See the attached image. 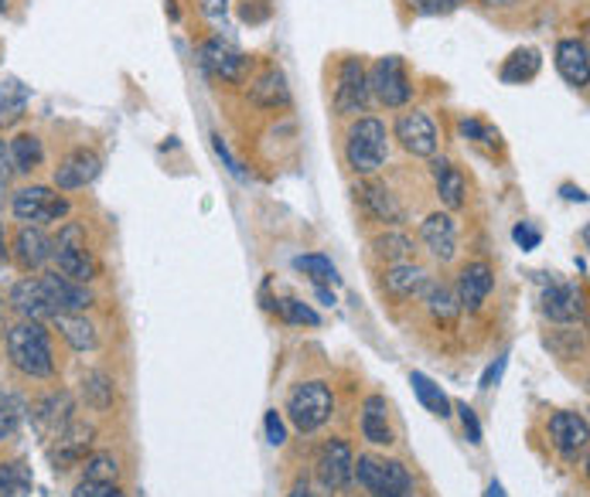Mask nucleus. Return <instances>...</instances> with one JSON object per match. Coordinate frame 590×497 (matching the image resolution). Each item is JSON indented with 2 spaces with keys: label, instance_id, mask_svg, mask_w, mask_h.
I'll return each mask as SVG.
<instances>
[{
  "label": "nucleus",
  "instance_id": "nucleus-1",
  "mask_svg": "<svg viewBox=\"0 0 590 497\" xmlns=\"http://www.w3.org/2000/svg\"><path fill=\"white\" fill-rule=\"evenodd\" d=\"M8 354H11V365L28 378H52L55 375L52 341L39 321H24L8 331Z\"/></svg>",
  "mask_w": 590,
  "mask_h": 497
},
{
  "label": "nucleus",
  "instance_id": "nucleus-2",
  "mask_svg": "<svg viewBox=\"0 0 590 497\" xmlns=\"http://www.w3.org/2000/svg\"><path fill=\"white\" fill-rule=\"evenodd\" d=\"M390 144H386V126L379 120H359L349 130V140H345V157H349V167L356 174H375L386 164Z\"/></svg>",
  "mask_w": 590,
  "mask_h": 497
},
{
  "label": "nucleus",
  "instance_id": "nucleus-3",
  "mask_svg": "<svg viewBox=\"0 0 590 497\" xmlns=\"http://www.w3.org/2000/svg\"><path fill=\"white\" fill-rule=\"evenodd\" d=\"M335 399L325 382H301L291 399H287V416L301 433H315L331 419Z\"/></svg>",
  "mask_w": 590,
  "mask_h": 497
},
{
  "label": "nucleus",
  "instance_id": "nucleus-4",
  "mask_svg": "<svg viewBox=\"0 0 590 497\" xmlns=\"http://www.w3.org/2000/svg\"><path fill=\"white\" fill-rule=\"evenodd\" d=\"M352 477H359V484L372 494V497H403L413 487L409 471L400 464V460H379V456H359Z\"/></svg>",
  "mask_w": 590,
  "mask_h": 497
},
{
  "label": "nucleus",
  "instance_id": "nucleus-5",
  "mask_svg": "<svg viewBox=\"0 0 590 497\" xmlns=\"http://www.w3.org/2000/svg\"><path fill=\"white\" fill-rule=\"evenodd\" d=\"M52 259H55V266H58L62 276L76 279V283H89V279H96V273H99L92 253L86 248V232H83V225H76V222H68V225L58 232V242H55Z\"/></svg>",
  "mask_w": 590,
  "mask_h": 497
},
{
  "label": "nucleus",
  "instance_id": "nucleus-6",
  "mask_svg": "<svg viewBox=\"0 0 590 497\" xmlns=\"http://www.w3.org/2000/svg\"><path fill=\"white\" fill-rule=\"evenodd\" d=\"M68 198H62L58 191L45 188V185H31V188H21L11 201V211L18 222H28V225H48V222H58L68 216Z\"/></svg>",
  "mask_w": 590,
  "mask_h": 497
},
{
  "label": "nucleus",
  "instance_id": "nucleus-7",
  "mask_svg": "<svg viewBox=\"0 0 590 497\" xmlns=\"http://www.w3.org/2000/svg\"><path fill=\"white\" fill-rule=\"evenodd\" d=\"M369 92H375V99L390 106V110H400V106L409 102V79H406V68L396 55H386V58H379L372 65V73H369Z\"/></svg>",
  "mask_w": 590,
  "mask_h": 497
},
{
  "label": "nucleus",
  "instance_id": "nucleus-8",
  "mask_svg": "<svg viewBox=\"0 0 590 497\" xmlns=\"http://www.w3.org/2000/svg\"><path fill=\"white\" fill-rule=\"evenodd\" d=\"M318 484L325 490H341L352 484V467H356V456H352V446L345 440H328L321 450H318Z\"/></svg>",
  "mask_w": 590,
  "mask_h": 497
},
{
  "label": "nucleus",
  "instance_id": "nucleus-9",
  "mask_svg": "<svg viewBox=\"0 0 590 497\" xmlns=\"http://www.w3.org/2000/svg\"><path fill=\"white\" fill-rule=\"evenodd\" d=\"M369 102V76L359 58H345L338 73V89H335V113L352 117L362 113Z\"/></svg>",
  "mask_w": 590,
  "mask_h": 497
},
{
  "label": "nucleus",
  "instance_id": "nucleus-10",
  "mask_svg": "<svg viewBox=\"0 0 590 497\" xmlns=\"http://www.w3.org/2000/svg\"><path fill=\"white\" fill-rule=\"evenodd\" d=\"M201 68H205L208 76L222 79V82H242V79H247L250 62H247V55H242L239 48H232L229 42L212 38V42L201 45Z\"/></svg>",
  "mask_w": 590,
  "mask_h": 497
},
{
  "label": "nucleus",
  "instance_id": "nucleus-11",
  "mask_svg": "<svg viewBox=\"0 0 590 497\" xmlns=\"http://www.w3.org/2000/svg\"><path fill=\"white\" fill-rule=\"evenodd\" d=\"M99 170H102L99 154H96V151L79 147V151H73V154H68V157L55 167V188H58V191H76V188H86V185H92V181H96Z\"/></svg>",
  "mask_w": 590,
  "mask_h": 497
},
{
  "label": "nucleus",
  "instance_id": "nucleus-12",
  "mask_svg": "<svg viewBox=\"0 0 590 497\" xmlns=\"http://www.w3.org/2000/svg\"><path fill=\"white\" fill-rule=\"evenodd\" d=\"M39 279H42V287H45L55 313H79V310L92 307V294L86 290V283H76L62 273H45Z\"/></svg>",
  "mask_w": 590,
  "mask_h": 497
},
{
  "label": "nucleus",
  "instance_id": "nucleus-13",
  "mask_svg": "<svg viewBox=\"0 0 590 497\" xmlns=\"http://www.w3.org/2000/svg\"><path fill=\"white\" fill-rule=\"evenodd\" d=\"M396 140L413 157H434L437 151V126L427 113H403L396 120Z\"/></svg>",
  "mask_w": 590,
  "mask_h": 497
},
{
  "label": "nucleus",
  "instance_id": "nucleus-14",
  "mask_svg": "<svg viewBox=\"0 0 590 497\" xmlns=\"http://www.w3.org/2000/svg\"><path fill=\"white\" fill-rule=\"evenodd\" d=\"M543 313L553 324H573L583 317V290L573 283H553L543 294Z\"/></svg>",
  "mask_w": 590,
  "mask_h": 497
},
{
  "label": "nucleus",
  "instance_id": "nucleus-15",
  "mask_svg": "<svg viewBox=\"0 0 590 497\" xmlns=\"http://www.w3.org/2000/svg\"><path fill=\"white\" fill-rule=\"evenodd\" d=\"M73 396L68 393H52L45 396L39 406H34L31 419H34V430H39L42 440H55L68 422H73Z\"/></svg>",
  "mask_w": 590,
  "mask_h": 497
},
{
  "label": "nucleus",
  "instance_id": "nucleus-16",
  "mask_svg": "<svg viewBox=\"0 0 590 497\" xmlns=\"http://www.w3.org/2000/svg\"><path fill=\"white\" fill-rule=\"evenodd\" d=\"M495 287V276L489 263H468L458 276V303L461 310H478L484 300H489Z\"/></svg>",
  "mask_w": 590,
  "mask_h": 497
},
{
  "label": "nucleus",
  "instance_id": "nucleus-17",
  "mask_svg": "<svg viewBox=\"0 0 590 497\" xmlns=\"http://www.w3.org/2000/svg\"><path fill=\"white\" fill-rule=\"evenodd\" d=\"M549 437L567 460H573L587 446V419L580 412H557L549 419Z\"/></svg>",
  "mask_w": 590,
  "mask_h": 497
},
{
  "label": "nucleus",
  "instance_id": "nucleus-18",
  "mask_svg": "<svg viewBox=\"0 0 590 497\" xmlns=\"http://www.w3.org/2000/svg\"><path fill=\"white\" fill-rule=\"evenodd\" d=\"M55 242L42 232V225H24L14 239V259L21 269H39L52 259Z\"/></svg>",
  "mask_w": 590,
  "mask_h": 497
},
{
  "label": "nucleus",
  "instance_id": "nucleus-19",
  "mask_svg": "<svg viewBox=\"0 0 590 497\" xmlns=\"http://www.w3.org/2000/svg\"><path fill=\"white\" fill-rule=\"evenodd\" d=\"M11 307L24 317V321H45V317H55L52 303H48V294L42 287V279L39 276H28L21 283H14V290H11Z\"/></svg>",
  "mask_w": 590,
  "mask_h": 497
},
{
  "label": "nucleus",
  "instance_id": "nucleus-20",
  "mask_svg": "<svg viewBox=\"0 0 590 497\" xmlns=\"http://www.w3.org/2000/svg\"><path fill=\"white\" fill-rule=\"evenodd\" d=\"M420 235H424L427 248L440 263L455 259V253H458V229H455V219H450V216H430L424 222Z\"/></svg>",
  "mask_w": 590,
  "mask_h": 497
},
{
  "label": "nucleus",
  "instance_id": "nucleus-21",
  "mask_svg": "<svg viewBox=\"0 0 590 497\" xmlns=\"http://www.w3.org/2000/svg\"><path fill=\"white\" fill-rule=\"evenodd\" d=\"M557 68H560V76H564L570 86L583 89V86H587V73H590L587 42H580V38H564V42L557 45Z\"/></svg>",
  "mask_w": 590,
  "mask_h": 497
},
{
  "label": "nucleus",
  "instance_id": "nucleus-22",
  "mask_svg": "<svg viewBox=\"0 0 590 497\" xmlns=\"http://www.w3.org/2000/svg\"><path fill=\"white\" fill-rule=\"evenodd\" d=\"M55 440H58L55 464H58V467H73V464H79V460H86V450H89V443H92V430L73 419Z\"/></svg>",
  "mask_w": 590,
  "mask_h": 497
},
{
  "label": "nucleus",
  "instance_id": "nucleus-23",
  "mask_svg": "<svg viewBox=\"0 0 590 497\" xmlns=\"http://www.w3.org/2000/svg\"><path fill=\"white\" fill-rule=\"evenodd\" d=\"M362 433L375 446H390L393 443V426H390V406L383 396H369L362 406Z\"/></svg>",
  "mask_w": 590,
  "mask_h": 497
},
{
  "label": "nucleus",
  "instance_id": "nucleus-24",
  "mask_svg": "<svg viewBox=\"0 0 590 497\" xmlns=\"http://www.w3.org/2000/svg\"><path fill=\"white\" fill-rule=\"evenodd\" d=\"M250 99L263 110H284L291 102V89H287V79L281 68H266V73L250 86Z\"/></svg>",
  "mask_w": 590,
  "mask_h": 497
},
{
  "label": "nucleus",
  "instance_id": "nucleus-25",
  "mask_svg": "<svg viewBox=\"0 0 590 497\" xmlns=\"http://www.w3.org/2000/svg\"><path fill=\"white\" fill-rule=\"evenodd\" d=\"M356 195L362 198V205L369 208L372 219L390 222V225H400V222H403V208L396 205V198L390 195V188L375 185V181H365V185L356 188Z\"/></svg>",
  "mask_w": 590,
  "mask_h": 497
},
{
  "label": "nucleus",
  "instance_id": "nucleus-26",
  "mask_svg": "<svg viewBox=\"0 0 590 497\" xmlns=\"http://www.w3.org/2000/svg\"><path fill=\"white\" fill-rule=\"evenodd\" d=\"M434 185H437V195L447 208H461L465 205V177L461 170L450 164L447 157H437L434 164Z\"/></svg>",
  "mask_w": 590,
  "mask_h": 497
},
{
  "label": "nucleus",
  "instance_id": "nucleus-27",
  "mask_svg": "<svg viewBox=\"0 0 590 497\" xmlns=\"http://www.w3.org/2000/svg\"><path fill=\"white\" fill-rule=\"evenodd\" d=\"M28 99H31V92H28L24 82H18V79H4V82H0V130L14 126V123L24 117Z\"/></svg>",
  "mask_w": 590,
  "mask_h": 497
},
{
  "label": "nucleus",
  "instance_id": "nucleus-28",
  "mask_svg": "<svg viewBox=\"0 0 590 497\" xmlns=\"http://www.w3.org/2000/svg\"><path fill=\"white\" fill-rule=\"evenodd\" d=\"M386 290L393 297H416V294H424L427 290V276L420 266H409V263H396L390 273H386Z\"/></svg>",
  "mask_w": 590,
  "mask_h": 497
},
{
  "label": "nucleus",
  "instance_id": "nucleus-29",
  "mask_svg": "<svg viewBox=\"0 0 590 497\" xmlns=\"http://www.w3.org/2000/svg\"><path fill=\"white\" fill-rule=\"evenodd\" d=\"M52 321L58 324L62 338H65L68 344H73L76 351H92V347L99 344L96 328L86 321V317H79V313H55Z\"/></svg>",
  "mask_w": 590,
  "mask_h": 497
},
{
  "label": "nucleus",
  "instance_id": "nucleus-30",
  "mask_svg": "<svg viewBox=\"0 0 590 497\" xmlns=\"http://www.w3.org/2000/svg\"><path fill=\"white\" fill-rule=\"evenodd\" d=\"M8 151H11L14 174H31L34 167H39V164L45 161V147H42V140L34 136V133H21V136H14L11 144H8Z\"/></svg>",
  "mask_w": 590,
  "mask_h": 497
},
{
  "label": "nucleus",
  "instance_id": "nucleus-31",
  "mask_svg": "<svg viewBox=\"0 0 590 497\" xmlns=\"http://www.w3.org/2000/svg\"><path fill=\"white\" fill-rule=\"evenodd\" d=\"M31 487H34V477L24 460H8V464H0V497H28Z\"/></svg>",
  "mask_w": 590,
  "mask_h": 497
},
{
  "label": "nucleus",
  "instance_id": "nucleus-32",
  "mask_svg": "<svg viewBox=\"0 0 590 497\" xmlns=\"http://www.w3.org/2000/svg\"><path fill=\"white\" fill-rule=\"evenodd\" d=\"M427 307H430V313H434V321L437 324H455L458 317H461V303H458V294H450L447 287H430L427 283Z\"/></svg>",
  "mask_w": 590,
  "mask_h": 497
},
{
  "label": "nucleus",
  "instance_id": "nucleus-33",
  "mask_svg": "<svg viewBox=\"0 0 590 497\" xmlns=\"http://www.w3.org/2000/svg\"><path fill=\"white\" fill-rule=\"evenodd\" d=\"M539 73V52L536 48H518L505 65H502V79L505 82H529Z\"/></svg>",
  "mask_w": 590,
  "mask_h": 497
},
{
  "label": "nucleus",
  "instance_id": "nucleus-34",
  "mask_svg": "<svg viewBox=\"0 0 590 497\" xmlns=\"http://www.w3.org/2000/svg\"><path fill=\"white\" fill-rule=\"evenodd\" d=\"M409 382H413V388H416V396H420V402L434 412V416H450V399L440 393V385H434L424 372H413L409 375Z\"/></svg>",
  "mask_w": 590,
  "mask_h": 497
},
{
  "label": "nucleus",
  "instance_id": "nucleus-35",
  "mask_svg": "<svg viewBox=\"0 0 590 497\" xmlns=\"http://www.w3.org/2000/svg\"><path fill=\"white\" fill-rule=\"evenodd\" d=\"M83 396L92 409H110L113 402V382L102 372H89L83 375Z\"/></svg>",
  "mask_w": 590,
  "mask_h": 497
},
{
  "label": "nucleus",
  "instance_id": "nucleus-36",
  "mask_svg": "<svg viewBox=\"0 0 590 497\" xmlns=\"http://www.w3.org/2000/svg\"><path fill=\"white\" fill-rule=\"evenodd\" d=\"M372 248H375V256L379 259H386V263H406V256H409V239L406 235H400V232H386V235H379L375 242H372Z\"/></svg>",
  "mask_w": 590,
  "mask_h": 497
},
{
  "label": "nucleus",
  "instance_id": "nucleus-37",
  "mask_svg": "<svg viewBox=\"0 0 590 497\" xmlns=\"http://www.w3.org/2000/svg\"><path fill=\"white\" fill-rule=\"evenodd\" d=\"M120 467L113 453H92L86 460V481H99V484H117Z\"/></svg>",
  "mask_w": 590,
  "mask_h": 497
},
{
  "label": "nucleus",
  "instance_id": "nucleus-38",
  "mask_svg": "<svg viewBox=\"0 0 590 497\" xmlns=\"http://www.w3.org/2000/svg\"><path fill=\"white\" fill-rule=\"evenodd\" d=\"M294 266H297L301 273H307L310 279H315L318 287H328V283H338V273H335L331 259H325V256H301Z\"/></svg>",
  "mask_w": 590,
  "mask_h": 497
},
{
  "label": "nucleus",
  "instance_id": "nucleus-39",
  "mask_svg": "<svg viewBox=\"0 0 590 497\" xmlns=\"http://www.w3.org/2000/svg\"><path fill=\"white\" fill-rule=\"evenodd\" d=\"M276 310H281V317H284L287 324H307V328H318L321 324V317L310 310L307 303L294 300V297L281 300V303H276Z\"/></svg>",
  "mask_w": 590,
  "mask_h": 497
},
{
  "label": "nucleus",
  "instance_id": "nucleus-40",
  "mask_svg": "<svg viewBox=\"0 0 590 497\" xmlns=\"http://www.w3.org/2000/svg\"><path fill=\"white\" fill-rule=\"evenodd\" d=\"M73 497H123L117 484H99V481H83Z\"/></svg>",
  "mask_w": 590,
  "mask_h": 497
},
{
  "label": "nucleus",
  "instance_id": "nucleus-41",
  "mask_svg": "<svg viewBox=\"0 0 590 497\" xmlns=\"http://www.w3.org/2000/svg\"><path fill=\"white\" fill-rule=\"evenodd\" d=\"M461 133L471 136V140H481V144H492V147L499 144V133L489 130L484 123H478V120H465V123H461Z\"/></svg>",
  "mask_w": 590,
  "mask_h": 497
},
{
  "label": "nucleus",
  "instance_id": "nucleus-42",
  "mask_svg": "<svg viewBox=\"0 0 590 497\" xmlns=\"http://www.w3.org/2000/svg\"><path fill=\"white\" fill-rule=\"evenodd\" d=\"M458 4H461V0H409V8L420 11V14H447V11H455Z\"/></svg>",
  "mask_w": 590,
  "mask_h": 497
},
{
  "label": "nucleus",
  "instance_id": "nucleus-43",
  "mask_svg": "<svg viewBox=\"0 0 590 497\" xmlns=\"http://www.w3.org/2000/svg\"><path fill=\"white\" fill-rule=\"evenodd\" d=\"M266 440H270L273 446H281V443L287 440L284 419H281V412H276V409H270V412H266Z\"/></svg>",
  "mask_w": 590,
  "mask_h": 497
},
{
  "label": "nucleus",
  "instance_id": "nucleus-44",
  "mask_svg": "<svg viewBox=\"0 0 590 497\" xmlns=\"http://www.w3.org/2000/svg\"><path fill=\"white\" fill-rule=\"evenodd\" d=\"M212 147H216V154L222 157V164L229 167V174H232V177H239V181H247V174H242V167H239V161H236V157L229 154V147H226V140H222L219 133L212 136Z\"/></svg>",
  "mask_w": 590,
  "mask_h": 497
},
{
  "label": "nucleus",
  "instance_id": "nucleus-45",
  "mask_svg": "<svg viewBox=\"0 0 590 497\" xmlns=\"http://www.w3.org/2000/svg\"><path fill=\"white\" fill-rule=\"evenodd\" d=\"M458 412H461V422H465V433H468V443H481V422H478V416H474V409L471 406H458Z\"/></svg>",
  "mask_w": 590,
  "mask_h": 497
},
{
  "label": "nucleus",
  "instance_id": "nucleus-46",
  "mask_svg": "<svg viewBox=\"0 0 590 497\" xmlns=\"http://www.w3.org/2000/svg\"><path fill=\"white\" fill-rule=\"evenodd\" d=\"M512 239H515V242L523 245L526 253H529V248H536V245H539V229H533L529 222H523V225H515V229H512Z\"/></svg>",
  "mask_w": 590,
  "mask_h": 497
},
{
  "label": "nucleus",
  "instance_id": "nucleus-47",
  "mask_svg": "<svg viewBox=\"0 0 590 497\" xmlns=\"http://www.w3.org/2000/svg\"><path fill=\"white\" fill-rule=\"evenodd\" d=\"M201 11L212 18V21H226L229 11V0H201Z\"/></svg>",
  "mask_w": 590,
  "mask_h": 497
},
{
  "label": "nucleus",
  "instance_id": "nucleus-48",
  "mask_svg": "<svg viewBox=\"0 0 590 497\" xmlns=\"http://www.w3.org/2000/svg\"><path fill=\"white\" fill-rule=\"evenodd\" d=\"M11 174H14L11 151H8V144H4V140H0V185H8V181H11Z\"/></svg>",
  "mask_w": 590,
  "mask_h": 497
},
{
  "label": "nucleus",
  "instance_id": "nucleus-49",
  "mask_svg": "<svg viewBox=\"0 0 590 497\" xmlns=\"http://www.w3.org/2000/svg\"><path fill=\"white\" fill-rule=\"evenodd\" d=\"M291 497H331V490H325V487H315L310 481H301V484L291 490Z\"/></svg>",
  "mask_w": 590,
  "mask_h": 497
},
{
  "label": "nucleus",
  "instance_id": "nucleus-50",
  "mask_svg": "<svg viewBox=\"0 0 590 497\" xmlns=\"http://www.w3.org/2000/svg\"><path fill=\"white\" fill-rule=\"evenodd\" d=\"M505 365H509V358H499L489 372H484V378H481V388H492L499 378H502V372H505Z\"/></svg>",
  "mask_w": 590,
  "mask_h": 497
},
{
  "label": "nucleus",
  "instance_id": "nucleus-51",
  "mask_svg": "<svg viewBox=\"0 0 590 497\" xmlns=\"http://www.w3.org/2000/svg\"><path fill=\"white\" fill-rule=\"evenodd\" d=\"M266 14H270V8H266V0H263V8H242V18L247 21H266Z\"/></svg>",
  "mask_w": 590,
  "mask_h": 497
},
{
  "label": "nucleus",
  "instance_id": "nucleus-52",
  "mask_svg": "<svg viewBox=\"0 0 590 497\" xmlns=\"http://www.w3.org/2000/svg\"><path fill=\"white\" fill-rule=\"evenodd\" d=\"M564 198H570V201H587V195H583L580 188H570V185L564 188Z\"/></svg>",
  "mask_w": 590,
  "mask_h": 497
},
{
  "label": "nucleus",
  "instance_id": "nucleus-53",
  "mask_svg": "<svg viewBox=\"0 0 590 497\" xmlns=\"http://www.w3.org/2000/svg\"><path fill=\"white\" fill-rule=\"evenodd\" d=\"M484 497H505V487H502L499 481H492V484H489V494H484Z\"/></svg>",
  "mask_w": 590,
  "mask_h": 497
},
{
  "label": "nucleus",
  "instance_id": "nucleus-54",
  "mask_svg": "<svg viewBox=\"0 0 590 497\" xmlns=\"http://www.w3.org/2000/svg\"><path fill=\"white\" fill-rule=\"evenodd\" d=\"M318 297H321V303H335V294L328 287H318Z\"/></svg>",
  "mask_w": 590,
  "mask_h": 497
},
{
  "label": "nucleus",
  "instance_id": "nucleus-55",
  "mask_svg": "<svg viewBox=\"0 0 590 497\" xmlns=\"http://www.w3.org/2000/svg\"><path fill=\"white\" fill-rule=\"evenodd\" d=\"M8 259V242H4V232H0V266H4Z\"/></svg>",
  "mask_w": 590,
  "mask_h": 497
},
{
  "label": "nucleus",
  "instance_id": "nucleus-56",
  "mask_svg": "<svg viewBox=\"0 0 590 497\" xmlns=\"http://www.w3.org/2000/svg\"><path fill=\"white\" fill-rule=\"evenodd\" d=\"M0 328H4V300H0Z\"/></svg>",
  "mask_w": 590,
  "mask_h": 497
},
{
  "label": "nucleus",
  "instance_id": "nucleus-57",
  "mask_svg": "<svg viewBox=\"0 0 590 497\" xmlns=\"http://www.w3.org/2000/svg\"><path fill=\"white\" fill-rule=\"evenodd\" d=\"M403 497H420V494H416V490H413V487H409V490H406V494H403Z\"/></svg>",
  "mask_w": 590,
  "mask_h": 497
},
{
  "label": "nucleus",
  "instance_id": "nucleus-58",
  "mask_svg": "<svg viewBox=\"0 0 590 497\" xmlns=\"http://www.w3.org/2000/svg\"><path fill=\"white\" fill-rule=\"evenodd\" d=\"M8 11V0H0V14H4Z\"/></svg>",
  "mask_w": 590,
  "mask_h": 497
}]
</instances>
